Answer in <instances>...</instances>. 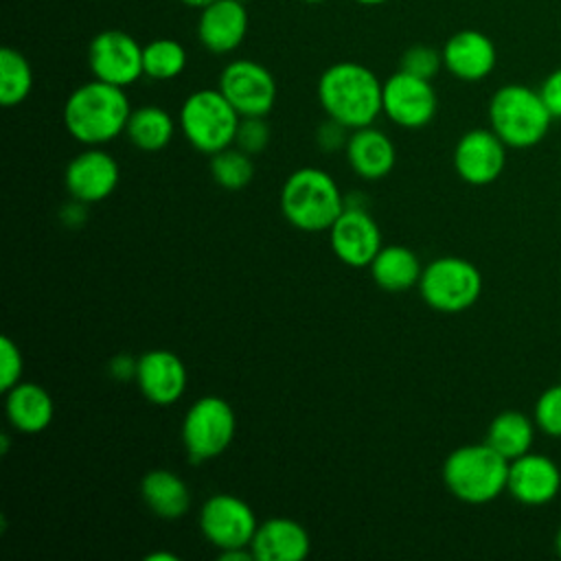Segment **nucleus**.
<instances>
[{
	"label": "nucleus",
	"mask_w": 561,
	"mask_h": 561,
	"mask_svg": "<svg viewBox=\"0 0 561 561\" xmlns=\"http://www.w3.org/2000/svg\"><path fill=\"white\" fill-rule=\"evenodd\" d=\"M237 430L232 405L217 394H204L182 419V445L191 462H206L221 456Z\"/></svg>",
	"instance_id": "6e6552de"
},
{
	"label": "nucleus",
	"mask_w": 561,
	"mask_h": 561,
	"mask_svg": "<svg viewBox=\"0 0 561 561\" xmlns=\"http://www.w3.org/2000/svg\"><path fill=\"white\" fill-rule=\"evenodd\" d=\"M178 2H182L186 7H193V9H202V7H206V4H210L215 0H178Z\"/></svg>",
	"instance_id": "58836bf2"
},
{
	"label": "nucleus",
	"mask_w": 561,
	"mask_h": 561,
	"mask_svg": "<svg viewBox=\"0 0 561 561\" xmlns=\"http://www.w3.org/2000/svg\"><path fill=\"white\" fill-rule=\"evenodd\" d=\"M125 134L136 149L160 151L173 140L175 121L164 107L142 105L131 110Z\"/></svg>",
	"instance_id": "a878e982"
},
{
	"label": "nucleus",
	"mask_w": 561,
	"mask_h": 561,
	"mask_svg": "<svg viewBox=\"0 0 561 561\" xmlns=\"http://www.w3.org/2000/svg\"><path fill=\"white\" fill-rule=\"evenodd\" d=\"M270 142V127L265 123V116H241L237 136H234V147L241 151L254 156L261 153Z\"/></svg>",
	"instance_id": "2f4dec72"
},
{
	"label": "nucleus",
	"mask_w": 561,
	"mask_h": 561,
	"mask_svg": "<svg viewBox=\"0 0 561 561\" xmlns=\"http://www.w3.org/2000/svg\"><path fill=\"white\" fill-rule=\"evenodd\" d=\"M83 202H77V199H72V204H66L64 208H61V219L66 221V226H79L83 219H85V210H83Z\"/></svg>",
	"instance_id": "e433bc0d"
},
{
	"label": "nucleus",
	"mask_w": 561,
	"mask_h": 561,
	"mask_svg": "<svg viewBox=\"0 0 561 561\" xmlns=\"http://www.w3.org/2000/svg\"><path fill=\"white\" fill-rule=\"evenodd\" d=\"M217 88L241 116H267L278 94L274 75L254 59L228 61Z\"/></svg>",
	"instance_id": "9b49d317"
},
{
	"label": "nucleus",
	"mask_w": 561,
	"mask_h": 561,
	"mask_svg": "<svg viewBox=\"0 0 561 561\" xmlns=\"http://www.w3.org/2000/svg\"><path fill=\"white\" fill-rule=\"evenodd\" d=\"M443 66V53L430 44H412L399 59V70L421 79H434Z\"/></svg>",
	"instance_id": "c756f323"
},
{
	"label": "nucleus",
	"mask_w": 561,
	"mask_h": 561,
	"mask_svg": "<svg viewBox=\"0 0 561 561\" xmlns=\"http://www.w3.org/2000/svg\"><path fill=\"white\" fill-rule=\"evenodd\" d=\"M316 92L324 114L351 131L373 125L381 114L383 81L359 61L331 64L320 75Z\"/></svg>",
	"instance_id": "f03ea898"
},
{
	"label": "nucleus",
	"mask_w": 561,
	"mask_h": 561,
	"mask_svg": "<svg viewBox=\"0 0 561 561\" xmlns=\"http://www.w3.org/2000/svg\"><path fill=\"white\" fill-rule=\"evenodd\" d=\"M300 2H307V4H320V2H327V0H300Z\"/></svg>",
	"instance_id": "79ce46f5"
},
{
	"label": "nucleus",
	"mask_w": 561,
	"mask_h": 561,
	"mask_svg": "<svg viewBox=\"0 0 561 561\" xmlns=\"http://www.w3.org/2000/svg\"><path fill=\"white\" fill-rule=\"evenodd\" d=\"M333 254L348 267H368L381 250V230L366 208L346 204L329 228Z\"/></svg>",
	"instance_id": "4468645a"
},
{
	"label": "nucleus",
	"mask_w": 561,
	"mask_h": 561,
	"mask_svg": "<svg viewBox=\"0 0 561 561\" xmlns=\"http://www.w3.org/2000/svg\"><path fill=\"white\" fill-rule=\"evenodd\" d=\"M250 550L254 561H302L311 550V539L300 522L270 517L256 526Z\"/></svg>",
	"instance_id": "aec40b11"
},
{
	"label": "nucleus",
	"mask_w": 561,
	"mask_h": 561,
	"mask_svg": "<svg viewBox=\"0 0 561 561\" xmlns=\"http://www.w3.org/2000/svg\"><path fill=\"white\" fill-rule=\"evenodd\" d=\"M210 175L226 191H241L254 178V164L250 153L239 147H226L210 156Z\"/></svg>",
	"instance_id": "c85d7f7f"
},
{
	"label": "nucleus",
	"mask_w": 561,
	"mask_h": 561,
	"mask_svg": "<svg viewBox=\"0 0 561 561\" xmlns=\"http://www.w3.org/2000/svg\"><path fill=\"white\" fill-rule=\"evenodd\" d=\"M357 4H364V7H379V4H383V2H388V0H355Z\"/></svg>",
	"instance_id": "ea45409f"
},
{
	"label": "nucleus",
	"mask_w": 561,
	"mask_h": 561,
	"mask_svg": "<svg viewBox=\"0 0 561 561\" xmlns=\"http://www.w3.org/2000/svg\"><path fill=\"white\" fill-rule=\"evenodd\" d=\"M88 68L94 79L127 88L145 77L142 46L121 28H105L88 44Z\"/></svg>",
	"instance_id": "9d476101"
},
{
	"label": "nucleus",
	"mask_w": 561,
	"mask_h": 561,
	"mask_svg": "<svg viewBox=\"0 0 561 561\" xmlns=\"http://www.w3.org/2000/svg\"><path fill=\"white\" fill-rule=\"evenodd\" d=\"M136 368H138V357L134 359L131 355H116L110 359L107 370L114 379L127 381V379H136Z\"/></svg>",
	"instance_id": "c9c22d12"
},
{
	"label": "nucleus",
	"mask_w": 561,
	"mask_h": 561,
	"mask_svg": "<svg viewBox=\"0 0 561 561\" xmlns=\"http://www.w3.org/2000/svg\"><path fill=\"white\" fill-rule=\"evenodd\" d=\"M440 53L445 70L456 79L469 83L486 79L497 64V50L493 39L476 28H462L454 33L443 44Z\"/></svg>",
	"instance_id": "6ab92c4d"
},
{
	"label": "nucleus",
	"mask_w": 561,
	"mask_h": 561,
	"mask_svg": "<svg viewBox=\"0 0 561 561\" xmlns=\"http://www.w3.org/2000/svg\"><path fill=\"white\" fill-rule=\"evenodd\" d=\"M344 151H346L348 167L362 180H368V182H377L386 178L397 162V149L390 136L373 125L353 129Z\"/></svg>",
	"instance_id": "412c9836"
},
{
	"label": "nucleus",
	"mask_w": 561,
	"mask_h": 561,
	"mask_svg": "<svg viewBox=\"0 0 561 561\" xmlns=\"http://www.w3.org/2000/svg\"><path fill=\"white\" fill-rule=\"evenodd\" d=\"M248 11L241 0H215L199 9L197 39L213 55L237 50L248 35Z\"/></svg>",
	"instance_id": "a211bd4d"
},
{
	"label": "nucleus",
	"mask_w": 561,
	"mask_h": 561,
	"mask_svg": "<svg viewBox=\"0 0 561 561\" xmlns=\"http://www.w3.org/2000/svg\"><path fill=\"white\" fill-rule=\"evenodd\" d=\"M22 373H24V359H22L20 346L9 335H2V340H0V390L7 392L15 383H20Z\"/></svg>",
	"instance_id": "473e14b6"
},
{
	"label": "nucleus",
	"mask_w": 561,
	"mask_h": 561,
	"mask_svg": "<svg viewBox=\"0 0 561 561\" xmlns=\"http://www.w3.org/2000/svg\"><path fill=\"white\" fill-rule=\"evenodd\" d=\"M256 526L259 522L252 506L230 493H215L199 508V530L219 552L250 548Z\"/></svg>",
	"instance_id": "1a4fd4ad"
},
{
	"label": "nucleus",
	"mask_w": 561,
	"mask_h": 561,
	"mask_svg": "<svg viewBox=\"0 0 561 561\" xmlns=\"http://www.w3.org/2000/svg\"><path fill=\"white\" fill-rule=\"evenodd\" d=\"M4 412L13 430L22 434H39L53 423L55 403L44 386L20 381L4 392Z\"/></svg>",
	"instance_id": "4be33fe9"
},
{
	"label": "nucleus",
	"mask_w": 561,
	"mask_h": 561,
	"mask_svg": "<svg viewBox=\"0 0 561 561\" xmlns=\"http://www.w3.org/2000/svg\"><path fill=\"white\" fill-rule=\"evenodd\" d=\"M539 94L552 114V118H561V68L552 70L543 83L539 85Z\"/></svg>",
	"instance_id": "f704fd0d"
},
{
	"label": "nucleus",
	"mask_w": 561,
	"mask_h": 561,
	"mask_svg": "<svg viewBox=\"0 0 561 561\" xmlns=\"http://www.w3.org/2000/svg\"><path fill=\"white\" fill-rule=\"evenodd\" d=\"M147 561H178V554H173V552H153V554H147Z\"/></svg>",
	"instance_id": "4c0bfd02"
},
{
	"label": "nucleus",
	"mask_w": 561,
	"mask_h": 561,
	"mask_svg": "<svg viewBox=\"0 0 561 561\" xmlns=\"http://www.w3.org/2000/svg\"><path fill=\"white\" fill-rule=\"evenodd\" d=\"M186 48L173 37H158L142 46V70L153 81H171L186 68Z\"/></svg>",
	"instance_id": "bb28decb"
},
{
	"label": "nucleus",
	"mask_w": 561,
	"mask_h": 561,
	"mask_svg": "<svg viewBox=\"0 0 561 561\" xmlns=\"http://www.w3.org/2000/svg\"><path fill=\"white\" fill-rule=\"evenodd\" d=\"M438 96L430 79L397 70L383 81L381 114L403 129H421L434 121Z\"/></svg>",
	"instance_id": "f8f14e48"
},
{
	"label": "nucleus",
	"mask_w": 561,
	"mask_h": 561,
	"mask_svg": "<svg viewBox=\"0 0 561 561\" xmlns=\"http://www.w3.org/2000/svg\"><path fill=\"white\" fill-rule=\"evenodd\" d=\"M140 497L162 519H178L191 508L188 484L169 469H151L140 480Z\"/></svg>",
	"instance_id": "5701e85b"
},
{
	"label": "nucleus",
	"mask_w": 561,
	"mask_h": 561,
	"mask_svg": "<svg viewBox=\"0 0 561 561\" xmlns=\"http://www.w3.org/2000/svg\"><path fill=\"white\" fill-rule=\"evenodd\" d=\"M131 105L125 88L90 79L77 85L64 103L66 131L85 147H101L118 138L129 121Z\"/></svg>",
	"instance_id": "f257e3e1"
},
{
	"label": "nucleus",
	"mask_w": 561,
	"mask_h": 561,
	"mask_svg": "<svg viewBox=\"0 0 561 561\" xmlns=\"http://www.w3.org/2000/svg\"><path fill=\"white\" fill-rule=\"evenodd\" d=\"M508 460L486 440L456 447L443 462L447 491L465 504H486L506 491Z\"/></svg>",
	"instance_id": "20e7f679"
},
{
	"label": "nucleus",
	"mask_w": 561,
	"mask_h": 561,
	"mask_svg": "<svg viewBox=\"0 0 561 561\" xmlns=\"http://www.w3.org/2000/svg\"><path fill=\"white\" fill-rule=\"evenodd\" d=\"M554 550H557V554L561 557V528H559L557 535H554Z\"/></svg>",
	"instance_id": "a19ab883"
},
{
	"label": "nucleus",
	"mask_w": 561,
	"mask_h": 561,
	"mask_svg": "<svg viewBox=\"0 0 561 561\" xmlns=\"http://www.w3.org/2000/svg\"><path fill=\"white\" fill-rule=\"evenodd\" d=\"M186 366L167 348H151L138 357L136 383L140 394L153 405H171L186 390Z\"/></svg>",
	"instance_id": "dca6fc26"
},
{
	"label": "nucleus",
	"mask_w": 561,
	"mask_h": 561,
	"mask_svg": "<svg viewBox=\"0 0 561 561\" xmlns=\"http://www.w3.org/2000/svg\"><path fill=\"white\" fill-rule=\"evenodd\" d=\"M346 199L331 173L318 167H302L287 175L280 188L285 219L302 232H322L344 210Z\"/></svg>",
	"instance_id": "7ed1b4c3"
},
{
	"label": "nucleus",
	"mask_w": 561,
	"mask_h": 561,
	"mask_svg": "<svg viewBox=\"0 0 561 561\" xmlns=\"http://www.w3.org/2000/svg\"><path fill=\"white\" fill-rule=\"evenodd\" d=\"M239 121L241 114L219 88H202L191 92L184 99L178 116L186 142L206 156L234 145Z\"/></svg>",
	"instance_id": "423d86ee"
},
{
	"label": "nucleus",
	"mask_w": 561,
	"mask_h": 561,
	"mask_svg": "<svg viewBox=\"0 0 561 561\" xmlns=\"http://www.w3.org/2000/svg\"><path fill=\"white\" fill-rule=\"evenodd\" d=\"M561 489V471L557 462L543 454L528 451L508 462L506 491L526 506H541L557 497Z\"/></svg>",
	"instance_id": "f3484780"
},
{
	"label": "nucleus",
	"mask_w": 561,
	"mask_h": 561,
	"mask_svg": "<svg viewBox=\"0 0 561 561\" xmlns=\"http://www.w3.org/2000/svg\"><path fill=\"white\" fill-rule=\"evenodd\" d=\"M506 145L489 127L465 131L454 147V169L458 178L471 186L495 182L506 167Z\"/></svg>",
	"instance_id": "ddd939ff"
},
{
	"label": "nucleus",
	"mask_w": 561,
	"mask_h": 561,
	"mask_svg": "<svg viewBox=\"0 0 561 561\" xmlns=\"http://www.w3.org/2000/svg\"><path fill=\"white\" fill-rule=\"evenodd\" d=\"M419 294L427 307L440 313H460L482 294L480 270L462 256H438L423 265Z\"/></svg>",
	"instance_id": "0eeeda50"
},
{
	"label": "nucleus",
	"mask_w": 561,
	"mask_h": 561,
	"mask_svg": "<svg viewBox=\"0 0 561 561\" xmlns=\"http://www.w3.org/2000/svg\"><path fill=\"white\" fill-rule=\"evenodd\" d=\"M368 267L377 287L386 291H405L410 287H416L423 272L419 256L410 248L399 243L381 245Z\"/></svg>",
	"instance_id": "b1692460"
},
{
	"label": "nucleus",
	"mask_w": 561,
	"mask_h": 561,
	"mask_svg": "<svg viewBox=\"0 0 561 561\" xmlns=\"http://www.w3.org/2000/svg\"><path fill=\"white\" fill-rule=\"evenodd\" d=\"M535 421L528 419L524 412L504 410L489 423L484 440L511 462L530 451L535 440Z\"/></svg>",
	"instance_id": "393cba45"
},
{
	"label": "nucleus",
	"mask_w": 561,
	"mask_h": 561,
	"mask_svg": "<svg viewBox=\"0 0 561 561\" xmlns=\"http://www.w3.org/2000/svg\"><path fill=\"white\" fill-rule=\"evenodd\" d=\"M351 129L346 127V125H342V123H337V121H333V118H329L327 116V121L318 127V131H316V142H318V147L320 149H324V151H337V149H344L346 147V142H348V134Z\"/></svg>",
	"instance_id": "72a5a7b5"
},
{
	"label": "nucleus",
	"mask_w": 561,
	"mask_h": 561,
	"mask_svg": "<svg viewBox=\"0 0 561 561\" xmlns=\"http://www.w3.org/2000/svg\"><path fill=\"white\" fill-rule=\"evenodd\" d=\"M537 430L552 438H561V383L546 388L533 410Z\"/></svg>",
	"instance_id": "7c9ffc66"
},
{
	"label": "nucleus",
	"mask_w": 561,
	"mask_h": 561,
	"mask_svg": "<svg viewBox=\"0 0 561 561\" xmlns=\"http://www.w3.org/2000/svg\"><path fill=\"white\" fill-rule=\"evenodd\" d=\"M118 162L101 147H88L79 151L64 171V184L72 199L83 204H96L107 199L118 186Z\"/></svg>",
	"instance_id": "2eb2a0df"
},
{
	"label": "nucleus",
	"mask_w": 561,
	"mask_h": 561,
	"mask_svg": "<svg viewBox=\"0 0 561 561\" xmlns=\"http://www.w3.org/2000/svg\"><path fill=\"white\" fill-rule=\"evenodd\" d=\"M33 90V68L28 59L11 48L4 46L0 50V103L4 107L20 105Z\"/></svg>",
	"instance_id": "cd10ccee"
},
{
	"label": "nucleus",
	"mask_w": 561,
	"mask_h": 561,
	"mask_svg": "<svg viewBox=\"0 0 561 561\" xmlns=\"http://www.w3.org/2000/svg\"><path fill=\"white\" fill-rule=\"evenodd\" d=\"M552 121L539 90L524 83H506L489 101V125L511 149L539 145Z\"/></svg>",
	"instance_id": "39448f33"
}]
</instances>
